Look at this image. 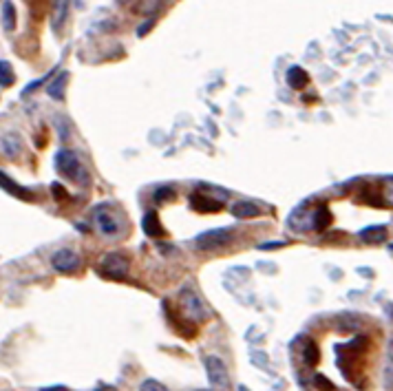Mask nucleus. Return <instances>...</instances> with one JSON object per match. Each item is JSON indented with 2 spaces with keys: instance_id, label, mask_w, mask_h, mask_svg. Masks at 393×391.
Returning a JSON list of instances; mask_svg holds the SVG:
<instances>
[{
  "instance_id": "f257e3e1",
  "label": "nucleus",
  "mask_w": 393,
  "mask_h": 391,
  "mask_svg": "<svg viewBox=\"0 0 393 391\" xmlns=\"http://www.w3.org/2000/svg\"><path fill=\"white\" fill-rule=\"evenodd\" d=\"M55 171L67 177V179H73V182H80L84 184L86 182V171L82 168V161L80 157L73 153L69 148H60L55 153Z\"/></svg>"
},
{
  "instance_id": "f03ea898",
  "label": "nucleus",
  "mask_w": 393,
  "mask_h": 391,
  "mask_svg": "<svg viewBox=\"0 0 393 391\" xmlns=\"http://www.w3.org/2000/svg\"><path fill=\"white\" fill-rule=\"evenodd\" d=\"M93 221L98 225V230L102 232V237L107 239H117L122 234V221L115 215V210L109 204H100L93 208Z\"/></svg>"
},
{
  "instance_id": "7ed1b4c3",
  "label": "nucleus",
  "mask_w": 393,
  "mask_h": 391,
  "mask_svg": "<svg viewBox=\"0 0 393 391\" xmlns=\"http://www.w3.org/2000/svg\"><path fill=\"white\" fill-rule=\"evenodd\" d=\"M179 310H181V314H184V317L188 319V321H192V323H201L206 317H208V312H206V305H204V300H201V296L196 294L192 288H181L179 290Z\"/></svg>"
},
{
  "instance_id": "20e7f679",
  "label": "nucleus",
  "mask_w": 393,
  "mask_h": 391,
  "mask_svg": "<svg viewBox=\"0 0 393 391\" xmlns=\"http://www.w3.org/2000/svg\"><path fill=\"white\" fill-rule=\"evenodd\" d=\"M232 239H234L232 230L217 228V230H208V232H201L199 237H194V246L199 252H215V250L230 246Z\"/></svg>"
},
{
  "instance_id": "39448f33",
  "label": "nucleus",
  "mask_w": 393,
  "mask_h": 391,
  "mask_svg": "<svg viewBox=\"0 0 393 391\" xmlns=\"http://www.w3.org/2000/svg\"><path fill=\"white\" fill-rule=\"evenodd\" d=\"M204 367H206V373H208V380L215 389H230V369L228 365L223 363V360L215 354H210L204 358Z\"/></svg>"
},
{
  "instance_id": "423d86ee",
  "label": "nucleus",
  "mask_w": 393,
  "mask_h": 391,
  "mask_svg": "<svg viewBox=\"0 0 393 391\" xmlns=\"http://www.w3.org/2000/svg\"><path fill=\"white\" fill-rule=\"evenodd\" d=\"M100 270H102V274H107L109 279L122 281V279H126L128 270H131V259L122 252L104 254L102 261H100Z\"/></svg>"
},
{
  "instance_id": "0eeeda50",
  "label": "nucleus",
  "mask_w": 393,
  "mask_h": 391,
  "mask_svg": "<svg viewBox=\"0 0 393 391\" xmlns=\"http://www.w3.org/2000/svg\"><path fill=\"white\" fill-rule=\"evenodd\" d=\"M51 267L60 274H73L75 270L80 267V254L75 250H71V248L55 250L53 257H51Z\"/></svg>"
},
{
  "instance_id": "6e6552de",
  "label": "nucleus",
  "mask_w": 393,
  "mask_h": 391,
  "mask_svg": "<svg viewBox=\"0 0 393 391\" xmlns=\"http://www.w3.org/2000/svg\"><path fill=\"white\" fill-rule=\"evenodd\" d=\"M190 206L196 210V213L208 215V213H219V210L223 208V201L219 197H213V194H204L201 190H194L190 194Z\"/></svg>"
},
{
  "instance_id": "1a4fd4ad",
  "label": "nucleus",
  "mask_w": 393,
  "mask_h": 391,
  "mask_svg": "<svg viewBox=\"0 0 393 391\" xmlns=\"http://www.w3.org/2000/svg\"><path fill=\"white\" fill-rule=\"evenodd\" d=\"M285 80H287V84H290V88H294V91H303V88L307 86V82H309V75L303 67L294 65V67L287 69Z\"/></svg>"
},
{
  "instance_id": "9d476101",
  "label": "nucleus",
  "mask_w": 393,
  "mask_h": 391,
  "mask_svg": "<svg viewBox=\"0 0 393 391\" xmlns=\"http://www.w3.org/2000/svg\"><path fill=\"white\" fill-rule=\"evenodd\" d=\"M0 150L7 155V157H18L20 155V150H22V140H20V135L16 133H7L0 138Z\"/></svg>"
},
{
  "instance_id": "9b49d317",
  "label": "nucleus",
  "mask_w": 393,
  "mask_h": 391,
  "mask_svg": "<svg viewBox=\"0 0 393 391\" xmlns=\"http://www.w3.org/2000/svg\"><path fill=\"white\" fill-rule=\"evenodd\" d=\"M142 230L148 234V237H164V225H161V221H159V217H157V213L155 210H150V213H146L144 217H142Z\"/></svg>"
},
{
  "instance_id": "f8f14e48",
  "label": "nucleus",
  "mask_w": 393,
  "mask_h": 391,
  "mask_svg": "<svg viewBox=\"0 0 393 391\" xmlns=\"http://www.w3.org/2000/svg\"><path fill=\"white\" fill-rule=\"evenodd\" d=\"M230 213L237 217V219H254V217H261V208L252 204V201H237Z\"/></svg>"
},
{
  "instance_id": "ddd939ff",
  "label": "nucleus",
  "mask_w": 393,
  "mask_h": 391,
  "mask_svg": "<svg viewBox=\"0 0 393 391\" xmlns=\"http://www.w3.org/2000/svg\"><path fill=\"white\" fill-rule=\"evenodd\" d=\"M67 82H69V71H62V73H58L53 82L47 86V95L51 100H65V88H67Z\"/></svg>"
},
{
  "instance_id": "4468645a",
  "label": "nucleus",
  "mask_w": 393,
  "mask_h": 391,
  "mask_svg": "<svg viewBox=\"0 0 393 391\" xmlns=\"http://www.w3.org/2000/svg\"><path fill=\"white\" fill-rule=\"evenodd\" d=\"M69 16V0H55L53 3V32H62Z\"/></svg>"
},
{
  "instance_id": "2eb2a0df",
  "label": "nucleus",
  "mask_w": 393,
  "mask_h": 391,
  "mask_svg": "<svg viewBox=\"0 0 393 391\" xmlns=\"http://www.w3.org/2000/svg\"><path fill=\"white\" fill-rule=\"evenodd\" d=\"M360 239L365 244H371V246L382 244L387 239V228H385V225H369V228L360 230Z\"/></svg>"
},
{
  "instance_id": "dca6fc26",
  "label": "nucleus",
  "mask_w": 393,
  "mask_h": 391,
  "mask_svg": "<svg viewBox=\"0 0 393 391\" xmlns=\"http://www.w3.org/2000/svg\"><path fill=\"white\" fill-rule=\"evenodd\" d=\"M0 186H3L7 192H11L13 197H18V199H25V201L32 199V192H29L27 188H22V186H18V184L13 182V179H9L5 173H0Z\"/></svg>"
},
{
  "instance_id": "f3484780",
  "label": "nucleus",
  "mask_w": 393,
  "mask_h": 391,
  "mask_svg": "<svg viewBox=\"0 0 393 391\" xmlns=\"http://www.w3.org/2000/svg\"><path fill=\"white\" fill-rule=\"evenodd\" d=\"M329 223H331V213H329V208L327 206H321L316 213H312V228L314 230H327L329 228Z\"/></svg>"
},
{
  "instance_id": "a211bd4d",
  "label": "nucleus",
  "mask_w": 393,
  "mask_h": 391,
  "mask_svg": "<svg viewBox=\"0 0 393 391\" xmlns=\"http://www.w3.org/2000/svg\"><path fill=\"white\" fill-rule=\"evenodd\" d=\"M3 27H5V32H13V29H16V7H13L9 0L3 3Z\"/></svg>"
},
{
  "instance_id": "6ab92c4d",
  "label": "nucleus",
  "mask_w": 393,
  "mask_h": 391,
  "mask_svg": "<svg viewBox=\"0 0 393 391\" xmlns=\"http://www.w3.org/2000/svg\"><path fill=\"white\" fill-rule=\"evenodd\" d=\"M16 82V75H13V67L7 62V60H0V86L7 88Z\"/></svg>"
},
{
  "instance_id": "aec40b11",
  "label": "nucleus",
  "mask_w": 393,
  "mask_h": 391,
  "mask_svg": "<svg viewBox=\"0 0 393 391\" xmlns=\"http://www.w3.org/2000/svg\"><path fill=\"white\" fill-rule=\"evenodd\" d=\"M385 387L393 389V338L387 347V363H385Z\"/></svg>"
},
{
  "instance_id": "412c9836",
  "label": "nucleus",
  "mask_w": 393,
  "mask_h": 391,
  "mask_svg": "<svg viewBox=\"0 0 393 391\" xmlns=\"http://www.w3.org/2000/svg\"><path fill=\"white\" fill-rule=\"evenodd\" d=\"M303 356H305V363L312 367V365H316L319 363V347H316V345L312 343V340H305V352H303Z\"/></svg>"
},
{
  "instance_id": "4be33fe9",
  "label": "nucleus",
  "mask_w": 393,
  "mask_h": 391,
  "mask_svg": "<svg viewBox=\"0 0 393 391\" xmlns=\"http://www.w3.org/2000/svg\"><path fill=\"white\" fill-rule=\"evenodd\" d=\"M153 197H155V201H157V204L173 201V199H175V190H173L171 186H161V188H157V190H155Z\"/></svg>"
},
{
  "instance_id": "5701e85b",
  "label": "nucleus",
  "mask_w": 393,
  "mask_h": 391,
  "mask_svg": "<svg viewBox=\"0 0 393 391\" xmlns=\"http://www.w3.org/2000/svg\"><path fill=\"white\" fill-rule=\"evenodd\" d=\"M138 391H168V387H166L164 383H159V380H155V378H146V380H142Z\"/></svg>"
},
{
  "instance_id": "b1692460",
  "label": "nucleus",
  "mask_w": 393,
  "mask_h": 391,
  "mask_svg": "<svg viewBox=\"0 0 393 391\" xmlns=\"http://www.w3.org/2000/svg\"><path fill=\"white\" fill-rule=\"evenodd\" d=\"M314 385L323 389V391H334V383H329L323 373H316V378H314Z\"/></svg>"
},
{
  "instance_id": "393cba45",
  "label": "nucleus",
  "mask_w": 393,
  "mask_h": 391,
  "mask_svg": "<svg viewBox=\"0 0 393 391\" xmlns=\"http://www.w3.org/2000/svg\"><path fill=\"white\" fill-rule=\"evenodd\" d=\"M51 73H55V71H51ZM51 73H49V75H51ZM49 75H44V78H40V80H34L32 84H27V86H25V91H22V95H29V93H34L38 86H42L44 82H47V78H49Z\"/></svg>"
},
{
  "instance_id": "a878e982",
  "label": "nucleus",
  "mask_w": 393,
  "mask_h": 391,
  "mask_svg": "<svg viewBox=\"0 0 393 391\" xmlns=\"http://www.w3.org/2000/svg\"><path fill=\"white\" fill-rule=\"evenodd\" d=\"M153 25H155V18H150V20H146L144 25H140V27H138V38H144V36L150 32V29H153Z\"/></svg>"
},
{
  "instance_id": "bb28decb",
  "label": "nucleus",
  "mask_w": 393,
  "mask_h": 391,
  "mask_svg": "<svg viewBox=\"0 0 393 391\" xmlns=\"http://www.w3.org/2000/svg\"><path fill=\"white\" fill-rule=\"evenodd\" d=\"M51 190H53V194H60L58 199H65V197H67V190H65L62 186H60V184H53V186H51Z\"/></svg>"
},
{
  "instance_id": "cd10ccee",
  "label": "nucleus",
  "mask_w": 393,
  "mask_h": 391,
  "mask_svg": "<svg viewBox=\"0 0 393 391\" xmlns=\"http://www.w3.org/2000/svg\"><path fill=\"white\" fill-rule=\"evenodd\" d=\"M274 248H283V241H269V244H263L259 250H274Z\"/></svg>"
},
{
  "instance_id": "c85d7f7f",
  "label": "nucleus",
  "mask_w": 393,
  "mask_h": 391,
  "mask_svg": "<svg viewBox=\"0 0 393 391\" xmlns=\"http://www.w3.org/2000/svg\"><path fill=\"white\" fill-rule=\"evenodd\" d=\"M173 250H175L173 246H161V244H159V252H164V254H171Z\"/></svg>"
},
{
  "instance_id": "c756f323",
  "label": "nucleus",
  "mask_w": 393,
  "mask_h": 391,
  "mask_svg": "<svg viewBox=\"0 0 393 391\" xmlns=\"http://www.w3.org/2000/svg\"><path fill=\"white\" fill-rule=\"evenodd\" d=\"M95 391H117V387H113V385H104V387H100V389H95Z\"/></svg>"
},
{
  "instance_id": "7c9ffc66",
  "label": "nucleus",
  "mask_w": 393,
  "mask_h": 391,
  "mask_svg": "<svg viewBox=\"0 0 393 391\" xmlns=\"http://www.w3.org/2000/svg\"><path fill=\"white\" fill-rule=\"evenodd\" d=\"M40 391H69L67 387H49V389H40Z\"/></svg>"
},
{
  "instance_id": "2f4dec72",
  "label": "nucleus",
  "mask_w": 393,
  "mask_h": 391,
  "mask_svg": "<svg viewBox=\"0 0 393 391\" xmlns=\"http://www.w3.org/2000/svg\"><path fill=\"white\" fill-rule=\"evenodd\" d=\"M387 199L393 204V186H391V188H389V192H387Z\"/></svg>"
},
{
  "instance_id": "473e14b6",
  "label": "nucleus",
  "mask_w": 393,
  "mask_h": 391,
  "mask_svg": "<svg viewBox=\"0 0 393 391\" xmlns=\"http://www.w3.org/2000/svg\"><path fill=\"white\" fill-rule=\"evenodd\" d=\"M196 391H208V389H196Z\"/></svg>"
},
{
  "instance_id": "72a5a7b5",
  "label": "nucleus",
  "mask_w": 393,
  "mask_h": 391,
  "mask_svg": "<svg viewBox=\"0 0 393 391\" xmlns=\"http://www.w3.org/2000/svg\"><path fill=\"white\" fill-rule=\"evenodd\" d=\"M122 3H126V0H122Z\"/></svg>"
}]
</instances>
